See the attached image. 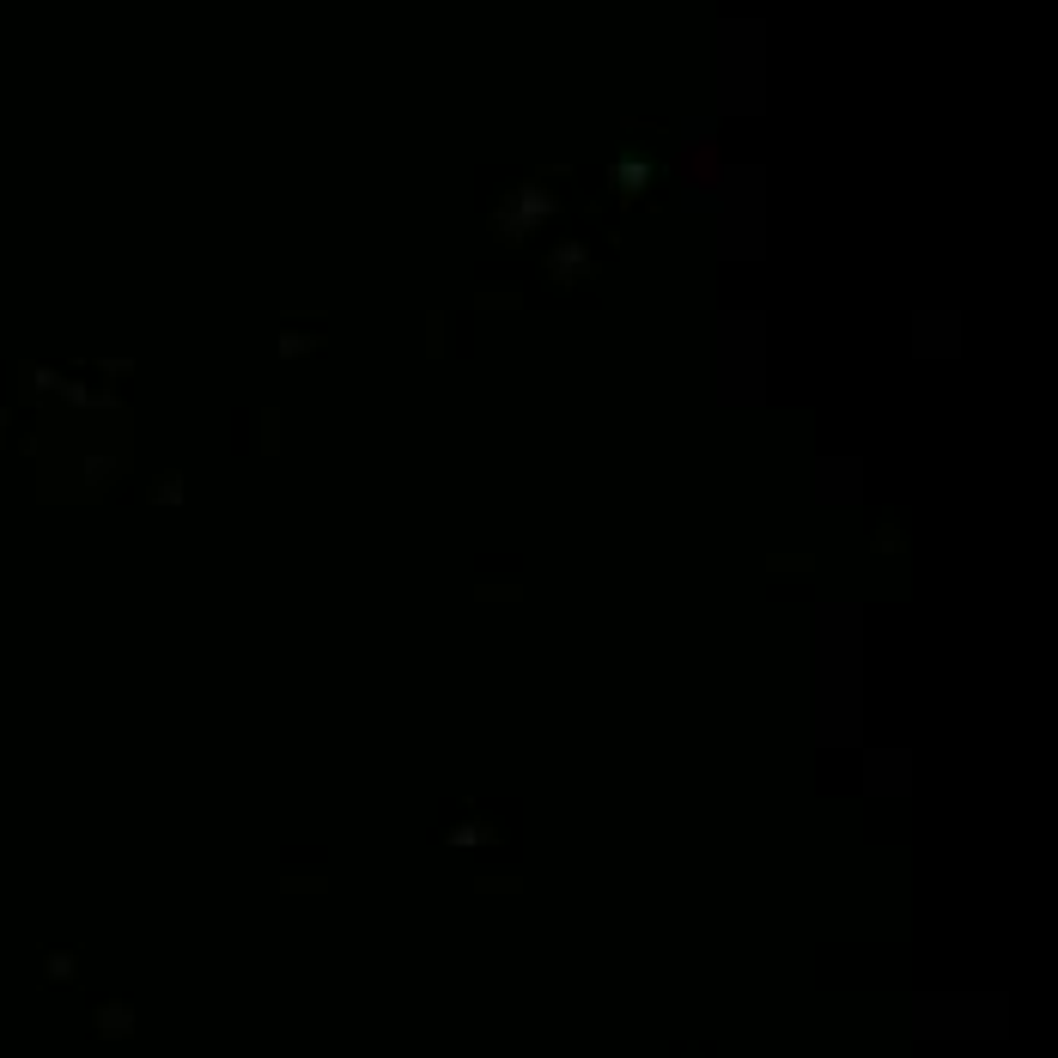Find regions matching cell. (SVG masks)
<instances>
[{
	"label": "cell",
	"instance_id": "4",
	"mask_svg": "<svg viewBox=\"0 0 1058 1058\" xmlns=\"http://www.w3.org/2000/svg\"><path fill=\"white\" fill-rule=\"evenodd\" d=\"M444 846H450V852H469V846H499V827H493V821H457V827L444 834Z\"/></svg>",
	"mask_w": 1058,
	"mask_h": 1058
},
{
	"label": "cell",
	"instance_id": "8",
	"mask_svg": "<svg viewBox=\"0 0 1058 1058\" xmlns=\"http://www.w3.org/2000/svg\"><path fill=\"white\" fill-rule=\"evenodd\" d=\"M159 499L177 505V499H183V475H159V481H153V505H159Z\"/></svg>",
	"mask_w": 1058,
	"mask_h": 1058
},
{
	"label": "cell",
	"instance_id": "10",
	"mask_svg": "<svg viewBox=\"0 0 1058 1058\" xmlns=\"http://www.w3.org/2000/svg\"><path fill=\"white\" fill-rule=\"evenodd\" d=\"M523 876H481V894H517Z\"/></svg>",
	"mask_w": 1058,
	"mask_h": 1058
},
{
	"label": "cell",
	"instance_id": "6",
	"mask_svg": "<svg viewBox=\"0 0 1058 1058\" xmlns=\"http://www.w3.org/2000/svg\"><path fill=\"white\" fill-rule=\"evenodd\" d=\"M682 171H688V183H694V177H700V183H712V171H718L712 140H700V153H688V165H682Z\"/></svg>",
	"mask_w": 1058,
	"mask_h": 1058
},
{
	"label": "cell",
	"instance_id": "7",
	"mask_svg": "<svg viewBox=\"0 0 1058 1058\" xmlns=\"http://www.w3.org/2000/svg\"><path fill=\"white\" fill-rule=\"evenodd\" d=\"M317 341H323V335H292V329H286V335H280L274 347H280V359H298V353H311Z\"/></svg>",
	"mask_w": 1058,
	"mask_h": 1058
},
{
	"label": "cell",
	"instance_id": "9",
	"mask_svg": "<svg viewBox=\"0 0 1058 1058\" xmlns=\"http://www.w3.org/2000/svg\"><path fill=\"white\" fill-rule=\"evenodd\" d=\"M280 888H286V894H323V888H329V876H286Z\"/></svg>",
	"mask_w": 1058,
	"mask_h": 1058
},
{
	"label": "cell",
	"instance_id": "1",
	"mask_svg": "<svg viewBox=\"0 0 1058 1058\" xmlns=\"http://www.w3.org/2000/svg\"><path fill=\"white\" fill-rule=\"evenodd\" d=\"M560 213V195L554 189H542V183H517L511 195H505V207H493V238L499 244H523L529 232H536L542 219H554Z\"/></svg>",
	"mask_w": 1058,
	"mask_h": 1058
},
{
	"label": "cell",
	"instance_id": "2",
	"mask_svg": "<svg viewBox=\"0 0 1058 1058\" xmlns=\"http://www.w3.org/2000/svg\"><path fill=\"white\" fill-rule=\"evenodd\" d=\"M548 274L572 286V280H584V274H596V256H590L584 244H560V250L548 256Z\"/></svg>",
	"mask_w": 1058,
	"mask_h": 1058
},
{
	"label": "cell",
	"instance_id": "11",
	"mask_svg": "<svg viewBox=\"0 0 1058 1058\" xmlns=\"http://www.w3.org/2000/svg\"><path fill=\"white\" fill-rule=\"evenodd\" d=\"M49 979H73V955H49Z\"/></svg>",
	"mask_w": 1058,
	"mask_h": 1058
},
{
	"label": "cell",
	"instance_id": "3",
	"mask_svg": "<svg viewBox=\"0 0 1058 1058\" xmlns=\"http://www.w3.org/2000/svg\"><path fill=\"white\" fill-rule=\"evenodd\" d=\"M609 183L621 189V201H639V195L651 189V165H645V159H615V165H609Z\"/></svg>",
	"mask_w": 1058,
	"mask_h": 1058
},
{
	"label": "cell",
	"instance_id": "5",
	"mask_svg": "<svg viewBox=\"0 0 1058 1058\" xmlns=\"http://www.w3.org/2000/svg\"><path fill=\"white\" fill-rule=\"evenodd\" d=\"M98 1034H104V1040L134 1034V1004H98Z\"/></svg>",
	"mask_w": 1058,
	"mask_h": 1058
}]
</instances>
